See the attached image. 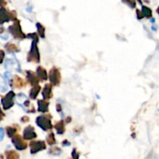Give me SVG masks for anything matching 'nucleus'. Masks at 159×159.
Masks as SVG:
<instances>
[{
  "label": "nucleus",
  "instance_id": "nucleus-1",
  "mask_svg": "<svg viewBox=\"0 0 159 159\" xmlns=\"http://www.w3.org/2000/svg\"><path fill=\"white\" fill-rule=\"evenodd\" d=\"M9 30L16 39L23 40V39H24L26 37V35L22 31L21 26H20V20H14V23L12 26H9Z\"/></svg>",
  "mask_w": 159,
  "mask_h": 159
},
{
  "label": "nucleus",
  "instance_id": "nucleus-2",
  "mask_svg": "<svg viewBox=\"0 0 159 159\" xmlns=\"http://www.w3.org/2000/svg\"><path fill=\"white\" fill-rule=\"evenodd\" d=\"M49 115H44V116H40L36 119V124L39 127L43 130L44 131L50 130L52 128V124L51 122V116H48Z\"/></svg>",
  "mask_w": 159,
  "mask_h": 159
},
{
  "label": "nucleus",
  "instance_id": "nucleus-3",
  "mask_svg": "<svg viewBox=\"0 0 159 159\" xmlns=\"http://www.w3.org/2000/svg\"><path fill=\"white\" fill-rule=\"evenodd\" d=\"M37 43V42L36 40H33L32 44H31L30 51L27 55L28 61H34L37 62V63L40 62V54H39Z\"/></svg>",
  "mask_w": 159,
  "mask_h": 159
},
{
  "label": "nucleus",
  "instance_id": "nucleus-4",
  "mask_svg": "<svg viewBox=\"0 0 159 159\" xmlns=\"http://www.w3.org/2000/svg\"><path fill=\"white\" fill-rule=\"evenodd\" d=\"M49 79L53 85H58L61 82V74L56 67H53L49 72Z\"/></svg>",
  "mask_w": 159,
  "mask_h": 159
},
{
  "label": "nucleus",
  "instance_id": "nucleus-5",
  "mask_svg": "<svg viewBox=\"0 0 159 159\" xmlns=\"http://www.w3.org/2000/svg\"><path fill=\"white\" fill-rule=\"evenodd\" d=\"M14 97H15V93L14 92L10 91L4 98L2 99L1 102L4 110H9L14 105Z\"/></svg>",
  "mask_w": 159,
  "mask_h": 159
},
{
  "label": "nucleus",
  "instance_id": "nucleus-6",
  "mask_svg": "<svg viewBox=\"0 0 159 159\" xmlns=\"http://www.w3.org/2000/svg\"><path fill=\"white\" fill-rule=\"evenodd\" d=\"M16 18V12L15 11L8 12L2 6L1 8V23H4L5 22H8L9 20H15Z\"/></svg>",
  "mask_w": 159,
  "mask_h": 159
},
{
  "label": "nucleus",
  "instance_id": "nucleus-7",
  "mask_svg": "<svg viewBox=\"0 0 159 159\" xmlns=\"http://www.w3.org/2000/svg\"><path fill=\"white\" fill-rule=\"evenodd\" d=\"M12 142L14 144L16 148L19 151H23L26 148L27 144L26 142H24L21 137L20 135H15L12 138Z\"/></svg>",
  "mask_w": 159,
  "mask_h": 159
},
{
  "label": "nucleus",
  "instance_id": "nucleus-8",
  "mask_svg": "<svg viewBox=\"0 0 159 159\" xmlns=\"http://www.w3.org/2000/svg\"><path fill=\"white\" fill-rule=\"evenodd\" d=\"M30 146L31 154H36L38 152H40V151L46 149V144L42 141H31Z\"/></svg>",
  "mask_w": 159,
  "mask_h": 159
},
{
  "label": "nucleus",
  "instance_id": "nucleus-9",
  "mask_svg": "<svg viewBox=\"0 0 159 159\" xmlns=\"http://www.w3.org/2000/svg\"><path fill=\"white\" fill-rule=\"evenodd\" d=\"M37 138V134L32 126H28L23 130V138L25 140H32Z\"/></svg>",
  "mask_w": 159,
  "mask_h": 159
},
{
  "label": "nucleus",
  "instance_id": "nucleus-10",
  "mask_svg": "<svg viewBox=\"0 0 159 159\" xmlns=\"http://www.w3.org/2000/svg\"><path fill=\"white\" fill-rule=\"evenodd\" d=\"M37 75L34 74V71H26V79H27L28 82H30V84H31L32 85H38V82H39L38 76Z\"/></svg>",
  "mask_w": 159,
  "mask_h": 159
},
{
  "label": "nucleus",
  "instance_id": "nucleus-11",
  "mask_svg": "<svg viewBox=\"0 0 159 159\" xmlns=\"http://www.w3.org/2000/svg\"><path fill=\"white\" fill-rule=\"evenodd\" d=\"M52 87L50 84H46L43 88V92H42V95L43 96V99H49L52 97Z\"/></svg>",
  "mask_w": 159,
  "mask_h": 159
},
{
  "label": "nucleus",
  "instance_id": "nucleus-12",
  "mask_svg": "<svg viewBox=\"0 0 159 159\" xmlns=\"http://www.w3.org/2000/svg\"><path fill=\"white\" fill-rule=\"evenodd\" d=\"M38 111L42 113H47L48 111V107H49V102H47L44 99L38 100Z\"/></svg>",
  "mask_w": 159,
  "mask_h": 159
},
{
  "label": "nucleus",
  "instance_id": "nucleus-13",
  "mask_svg": "<svg viewBox=\"0 0 159 159\" xmlns=\"http://www.w3.org/2000/svg\"><path fill=\"white\" fill-rule=\"evenodd\" d=\"M37 75L40 80H47L48 79V74H47L46 70L41 66H39L37 68Z\"/></svg>",
  "mask_w": 159,
  "mask_h": 159
},
{
  "label": "nucleus",
  "instance_id": "nucleus-14",
  "mask_svg": "<svg viewBox=\"0 0 159 159\" xmlns=\"http://www.w3.org/2000/svg\"><path fill=\"white\" fill-rule=\"evenodd\" d=\"M14 78H15V79H14L13 81L12 82V84L13 85V86L16 87V88H22V87H23L24 85H26V83L23 82V80L21 78L18 77L17 75L14 76Z\"/></svg>",
  "mask_w": 159,
  "mask_h": 159
},
{
  "label": "nucleus",
  "instance_id": "nucleus-15",
  "mask_svg": "<svg viewBox=\"0 0 159 159\" xmlns=\"http://www.w3.org/2000/svg\"><path fill=\"white\" fill-rule=\"evenodd\" d=\"M40 90V85H34V86L30 89V99H35L36 98H37Z\"/></svg>",
  "mask_w": 159,
  "mask_h": 159
},
{
  "label": "nucleus",
  "instance_id": "nucleus-16",
  "mask_svg": "<svg viewBox=\"0 0 159 159\" xmlns=\"http://www.w3.org/2000/svg\"><path fill=\"white\" fill-rule=\"evenodd\" d=\"M56 130H57V133L58 134H62L65 132V124H64V121H59L54 126Z\"/></svg>",
  "mask_w": 159,
  "mask_h": 159
},
{
  "label": "nucleus",
  "instance_id": "nucleus-17",
  "mask_svg": "<svg viewBox=\"0 0 159 159\" xmlns=\"http://www.w3.org/2000/svg\"><path fill=\"white\" fill-rule=\"evenodd\" d=\"M6 49L10 53H15V52H19L20 50L17 48V47L16 46L15 44L13 43H8L7 44H6Z\"/></svg>",
  "mask_w": 159,
  "mask_h": 159
},
{
  "label": "nucleus",
  "instance_id": "nucleus-18",
  "mask_svg": "<svg viewBox=\"0 0 159 159\" xmlns=\"http://www.w3.org/2000/svg\"><path fill=\"white\" fill-rule=\"evenodd\" d=\"M142 13L144 14V16L147 18H151L152 16V11L150 8L147 7L145 6H142V10H141Z\"/></svg>",
  "mask_w": 159,
  "mask_h": 159
},
{
  "label": "nucleus",
  "instance_id": "nucleus-19",
  "mask_svg": "<svg viewBox=\"0 0 159 159\" xmlns=\"http://www.w3.org/2000/svg\"><path fill=\"white\" fill-rule=\"evenodd\" d=\"M36 26H37V31H38L39 35H40V37H42V38H44V37H45V29H44V27H43V26H42V25L40 24V23H37V24H36Z\"/></svg>",
  "mask_w": 159,
  "mask_h": 159
},
{
  "label": "nucleus",
  "instance_id": "nucleus-20",
  "mask_svg": "<svg viewBox=\"0 0 159 159\" xmlns=\"http://www.w3.org/2000/svg\"><path fill=\"white\" fill-rule=\"evenodd\" d=\"M47 142L49 145H53L56 143L55 138H54V134L53 133H51L48 134V136L47 137Z\"/></svg>",
  "mask_w": 159,
  "mask_h": 159
},
{
  "label": "nucleus",
  "instance_id": "nucleus-21",
  "mask_svg": "<svg viewBox=\"0 0 159 159\" xmlns=\"http://www.w3.org/2000/svg\"><path fill=\"white\" fill-rule=\"evenodd\" d=\"M6 132H7V134L9 138H12L13 136H15L16 133V129L12 127H6Z\"/></svg>",
  "mask_w": 159,
  "mask_h": 159
},
{
  "label": "nucleus",
  "instance_id": "nucleus-22",
  "mask_svg": "<svg viewBox=\"0 0 159 159\" xmlns=\"http://www.w3.org/2000/svg\"><path fill=\"white\" fill-rule=\"evenodd\" d=\"M6 158L9 159H16L19 158V155L14 151H10V152H6Z\"/></svg>",
  "mask_w": 159,
  "mask_h": 159
},
{
  "label": "nucleus",
  "instance_id": "nucleus-23",
  "mask_svg": "<svg viewBox=\"0 0 159 159\" xmlns=\"http://www.w3.org/2000/svg\"><path fill=\"white\" fill-rule=\"evenodd\" d=\"M61 153V150L59 148L57 147H53L49 150V154H51V155H60Z\"/></svg>",
  "mask_w": 159,
  "mask_h": 159
},
{
  "label": "nucleus",
  "instance_id": "nucleus-24",
  "mask_svg": "<svg viewBox=\"0 0 159 159\" xmlns=\"http://www.w3.org/2000/svg\"><path fill=\"white\" fill-rule=\"evenodd\" d=\"M26 37H28V38H31L33 40H36L37 42H38V36H37V34H36V33L27 34Z\"/></svg>",
  "mask_w": 159,
  "mask_h": 159
},
{
  "label": "nucleus",
  "instance_id": "nucleus-25",
  "mask_svg": "<svg viewBox=\"0 0 159 159\" xmlns=\"http://www.w3.org/2000/svg\"><path fill=\"white\" fill-rule=\"evenodd\" d=\"M123 1L127 3V4H128V6H130L131 8H134L135 6H136L135 0H123Z\"/></svg>",
  "mask_w": 159,
  "mask_h": 159
},
{
  "label": "nucleus",
  "instance_id": "nucleus-26",
  "mask_svg": "<svg viewBox=\"0 0 159 159\" xmlns=\"http://www.w3.org/2000/svg\"><path fill=\"white\" fill-rule=\"evenodd\" d=\"M137 16H138V20H141V19L143 18V17H144V14L142 13V12H140L139 10H138V9H137Z\"/></svg>",
  "mask_w": 159,
  "mask_h": 159
},
{
  "label": "nucleus",
  "instance_id": "nucleus-27",
  "mask_svg": "<svg viewBox=\"0 0 159 159\" xmlns=\"http://www.w3.org/2000/svg\"><path fill=\"white\" fill-rule=\"evenodd\" d=\"M0 132H1V136H0V141H2L4 138V129L2 127L0 128Z\"/></svg>",
  "mask_w": 159,
  "mask_h": 159
},
{
  "label": "nucleus",
  "instance_id": "nucleus-28",
  "mask_svg": "<svg viewBox=\"0 0 159 159\" xmlns=\"http://www.w3.org/2000/svg\"><path fill=\"white\" fill-rule=\"evenodd\" d=\"M79 155H76V149H73L72 152V158H79Z\"/></svg>",
  "mask_w": 159,
  "mask_h": 159
},
{
  "label": "nucleus",
  "instance_id": "nucleus-29",
  "mask_svg": "<svg viewBox=\"0 0 159 159\" xmlns=\"http://www.w3.org/2000/svg\"><path fill=\"white\" fill-rule=\"evenodd\" d=\"M21 121L23 123H26V122H28L29 121V117L28 116H23V117L21 118Z\"/></svg>",
  "mask_w": 159,
  "mask_h": 159
},
{
  "label": "nucleus",
  "instance_id": "nucleus-30",
  "mask_svg": "<svg viewBox=\"0 0 159 159\" xmlns=\"http://www.w3.org/2000/svg\"><path fill=\"white\" fill-rule=\"evenodd\" d=\"M56 108H57V110L58 112L61 111V107L60 104H57V106H56Z\"/></svg>",
  "mask_w": 159,
  "mask_h": 159
},
{
  "label": "nucleus",
  "instance_id": "nucleus-31",
  "mask_svg": "<svg viewBox=\"0 0 159 159\" xmlns=\"http://www.w3.org/2000/svg\"><path fill=\"white\" fill-rule=\"evenodd\" d=\"M62 144H63V145H70V143L68 142L67 141H65L63 143H62Z\"/></svg>",
  "mask_w": 159,
  "mask_h": 159
},
{
  "label": "nucleus",
  "instance_id": "nucleus-32",
  "mask_svg": "<svg viewBox=\"0 0 159 159\" xmlns=\"http://www.w3.org/2000/svg\"><path fill=\"white\" fill-rule=\"evenodd\" d=\"M24 106H26V107H29V106H30V101L26 100V102H24Z\"/></svg>",
  "mask_w": 159,
  "mask_h": 159
},
{
  "label": "nucleus",
  "instance_id": "nucleus-33",
  "mask_svg": "<svg viewBox=\"0 0 159 159\" xmlns=\"http://www.w3.org/2000/svg\"><path fill=\"white\" fill-rule=\"evenodd\" d=\"M1 53H2V61H1V63H2L3 58H4V52H3V51H1Z\"/></svg>",
  "mask_w": 159,
  "mask_h": 159
},
{
  "label": "nucleus",
  "instance_id": "nucleus-34",
  "mask_svg": "<svg viewBox=\"0 0 159 159\" xmlns=\"http://www.w3.org/2000/svg\"><path fill=\"white\" fill-rule=\"evenodd\" d=\"M71 117H69V118H67V120H66V121H67V123H70V121H71Z\"/></svg>",
  "mask_w": 159,
  "mask_h": 159
},
{
  "label": "nucleus",
  "instance_id": "nucleus-35",
  "mask_svg": "<svg viewBox=\"0 0 159 159\" xmlns=\"http://www.w3.org/2000/svg\"><path fill=\"white\" fill-rule=\"evenodd\" d=\"M155 19H152V23H155Z\"/></svg>",
  "mask_w": 159,
  "mask_h": 159
},
{
  "label": "nucleus",
  "instance_id": "nucleus-36",
  "mask_svg": "<svg viewBox=\"0 0 159 159\" xmlns=\"http://www.w3.org/2000/svg\"><path fill=\"white\" fill-rule=\"evenodd\" d=\"M157 12H158V13L159 14V7L158 8V9H157Z\"/></svg>",
  "mask_w": 159,
  "mask_h": 159
}]
</instances>
